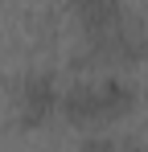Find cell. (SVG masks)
Returning a JSON list of instances; mask_svg holds the SVG:
<instances>
[{
  "mask_svg": "<svg viewBox=\"0 0 148 152\" xmlns=\"http://www.w3.org/2000/svg\"><path fill=\"white\" fill-rule=\"evenodd\" d=\"M49 103H53V86H49V78H33L29 86H25V111H29V119L37 115H45L49 111Z\"/></svg>",
  "mask_w": 148,
  "mask_h": 152,
  "instance_id": "cell-1",
  "label": "cell"
}]
</instances>
